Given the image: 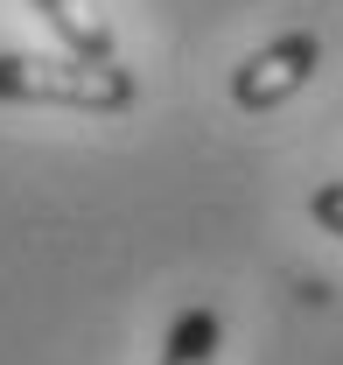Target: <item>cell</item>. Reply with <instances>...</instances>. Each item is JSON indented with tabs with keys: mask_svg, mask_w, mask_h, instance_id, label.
Returning a JSON list of instances; mask_svg holds the SVG:
<instances>
[{
	"mask_svg": "<svg viewBox=\"0 0 343 365\" xmlns=\"http://www.w3.org/2000/svg\"><path fill=\"white\" fill-rule=\"evenodd\" d=\"M315 71H322V36L315 29H287V36H273V43H259L246 63H231V106L238 113H280L295 91L315 85Z\"/></svg>",
	"mask_w": 343,
	"mask_h": 365,
	"instance_id": "cell-2",
	"label": "cell"
},
{
	"mask_svg": "<svg viewBox=\"0 0 343 365\" xmlns=\"http://www.w3.org/2000/svg\"><path fill=\"white\" fill-rule=\"evenodd\" d=\"M28 7L49 21V36L70 49V56H85V63H120V36H112V21L98 14V0H28Z\"/></svg>",
	"mask_w": 343,
	"mask_h": 365,
	"instance_id": "cell-3",
	"label": "cell"
},
{
	"mask_svg": "<svg viewBox=\"0 0 343 365\" xmlns=\"http://www.w3.org/2000/svg\"><path fill=\"white\" fill-rule=\"evenodd\" d=\"M217 344H224V323L217 309H182L162 337V359L154 365H217Z\"/></svg>",
	"mask_w": 343,
	"mask_h": 365,
	"instance_id": "cell-4",
	"label": "cell"
},
{
	"mask_svg": "<svg viewBox=\"0 0 343 365\" xmlns=\"http://www.w3.org/2000/svg\"><path fill=\"white\" fill-rule=\"evenodd\" d=\"M308 218H315V232H329V239L343 246V176H329V182L308 190Z\"/></svg>",
	"mask_w": 343,
	"mask_h": 365,
	"instance_id": "cell-5",
	"label": "cell"
},
{
	"mask_svg": "<svg viewBox=\"0 0 343 365\" xmlns=\"http://www.w3.org/2000/svg\"><path fill=\"white\" fill-rule=\"evenodd\" d=\"M140 78L127 63H85V56H28V49H0V106H56V113H133Z\"/></svg>",
	"mask_w": 343,
	"mask_h": 365,
	"instance_id": "cell-1",
	"label": "cell"
}]
</instances>
